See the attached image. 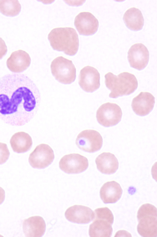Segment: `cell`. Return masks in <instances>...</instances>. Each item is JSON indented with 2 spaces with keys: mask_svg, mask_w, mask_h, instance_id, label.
<instances>
[{
  "mask_svg": "<svg viewBox=\"0 0 157 237\" xmlns=\"http://www.w3.org/2000/svg\"><path fill=\"white\" fill-rule=\"evenodd\" d=\"M123 19L126 26L133 31L141 30L144 23V19L141 11L138 9L132 7L124 13Z\"/></svg>",
  "mask_w": 157,
  "mask_h": 237,
  "instance_id": "19",
  "label": "cell"
},
{
  "mask_svg": "<svg viewBox=\"0 0 157 237\" xmlns=\"http://www.w3.org/2000/svg\"><path fill=\"white\" fill-rule=\"evenodd\" d=\"M90 226L89 235L90 237H110L113 228L112 224L108 220L100 218H94Z\"/></svg>",
  "mask_w": 157,
  "mask_h": 237,
  "instance_id": "21",
  "label": "cell"
},
{
  "mask_svg": "<svg viewBox=\"0 0 157 237\" xmlns=\"http://www.w3.org/2000/svg\"><path fill=\"white\" fill-rule=\"evenodd\" d=\"M54 158L52 148L48 144H42L37 145L30 153L29 161L33 168L42 169L50 165Z\"/></svg>",
  "mask_w": 157,
  "mask_h": 237,
  "instance_id": "8",
  "label": "cell"
},
{
  "mask_svg": "<svg viewBox=\"0 0 157 237\" xmlns=\"http://www.w3.org/2000/svg\"><path fill=\"white\" fill-rule=\"evenodd\" d=\"M10 153L6 144L0 142V164L5 163L8 159Z\"/></svg>",
  "mask_w": 157,
  "mask_h": 237,
  "instance_id": "24",
  "label": "cell"
},
{
  "mask_svg": "<svg viewBox=\"0 0 157 237\" xmlns=\"http://www.w3.org/2000/svg\"><path fill=\"white\" fill-rule=\"evenodd\" d=\"M89 165L87 158L80 154L72 153L66 155L60 159V169L68 174H77L85 171Z\"/></svg>",
  "mask_w": 157,
  "mask_h": 237,
  "instance_id": "9",
  "label": "cell"
},
{
  "mask_svg": "<svg viewBox=\"0 0 157 237\" xmlns=\"http://www.w3.org/2000/svg\"><path fill=\"white\" fill-rule=\"evenodd\" d=\"M40 99L38 88L26 75L13 73L0 78V118L5 123L21 126L28 122Z\"/></svg>",
  "mask_w": 157,
  "mask_h": 237,
  "instance_id": "1",
  "label": "cell"
},
{
  "mask_svg": "<svg viewBox=\"0 0 157 237\" xmlns=\"http://www.w3.org/2000/svg\"><path fill=\"white\" fill-rule=\"evenodd\" d=\"M31 58L28 53L22 50L13 52L7 59L6 65L11 72L19 73L27 69L31 63Z\"/></svg>",
  "mask_w": 157,
  "mask_h": 237,
  "instance_id": "15",
  "label": "cell"
},
{
  "mask_svg": "<svg viewBox=\"0 0 157 237\" xmlns=\"http://www.w3.org/2000/svg\"><path fill=\"white\" fill-rule=\"evenodd\" d=\"M51 68L53 75L62 83L70 84L75 79L76 69L71 60L58 57L52 61Z\"/></svg>",
  "mask_w": 157,
  "mask_h": 237,
  "instance_id": "5",
  "label": "cell"
},
{
  "mask_svg": "<svg viewBox=\"0 0 157 237\" xmlns=\"http://www.w3.org/2000/svg\"><path fill=\"white\" fill-rule=\"evenodd\" d=\"M128 58L131 67L140 70L144 69L148 63L149 52L144 44L136 43L129 49Z\"/></svg>",
  "mask_w": 157,
  "mask_h": 237,
  "instance_id": "12",
  "label": "cell"
},
{
  "mask_svg": "<svg viewBox=\"0 0 157 237\" xmlns=\"http://www.w3.org/2000/svg\"><path fill=\"white\" fill-rule=\"evenodd\" d=\"M106 87L111 91L109 96L114 98L123 95H128L137 89L138 83L135 76L127 72L117 75L109 72L105 76Z\"/></svg>",
  "mask_w": 157,
  "mask_h": 237,
  "instance_id": "3",
  "label": "cell"
},
{
  "mask_svg": "<svg viewBox=\"0 0 157 237\" xmlns=\"http://www.w3.org/2000/svg\"><path fill=\"white\" fill-rule=\"evenodd\" d=\"M21 9V5L18 0H0V12L6 16L17 15Z\"/></svg>",
  "mask_w": 157,
  "mask_h": 237,
  "instance_id": "22",
  "label": "cell"
},
{
  "mask_svg": "<svg viewBox=\"0 0 157 237\" xmlns=\"http://www.w3.org/2000/svg\"><path fill=\"white\" fill-rule=\"evenodd\" d=\"M122 112L117 104L107 102L102 105L96 113V118L99 123L103 126H114L121 120Z\"/></svg>",
  "mask_w": 157,
  "mask_h": 237,
  "instance_id": "6",
  "label": "cell"
},
{
  "mask_svg": "<svg viewBox=\"0 0 157 237\" xmlns=\"http://www.w3.org/2000/svg\"><path fill=\"white\" fill-rule=\"evenodd\" d=\"M48 39L55 50L63 51L66 54L73 56L79 47V39L75 30L71 27L56 28L49 34Z\"/></svg>",
  "mask_w": 157,
  "mask_h": 237,
  "instance_id": "2",
  "label": "cell"
},
{
  "mask_svg": "<svg viewBox=\"0 0 157 237\" xmlns=\"http://www.w3.org/2000/svg\"><path fill=\"white\" fill-rule=\"evenodd\" d=\"M7 49L4 41L0 37V59L7 53Z\"/></svg>",
  "mask_w": 157,
  "mask_h": 237,
  "instance_id": "25",
  "label": "cell"
},
{
  "mask_svg": "<svg viewBox=\"0 0 157 237\" xmlns=\"http://www.w3.org/2000/svg\"><path fill=\"white\" fill-rule=\"evenodd\" d=\"M94 218L106 219L113 224L114 221L113 214L110 210L107 207L99 208L94 211Z\"/></svg>",
  "mask_w": 157,
  "mask_h": 237,
  "instance_id": "23",
  "label": "cell"
},
{
  "mask_svg": "<svg viewBox=\"0 0 157 237\" xmlns=\"http://www.w3.org/2000/svg\"><path fill=\"white\" fill-rule=\"evenodd\" d=\"M23 229L26 237H41L45 232L46 224L41 217L33 216L24 220Z\"/></svg>",
  "mask_w": 157,
  "mask_h": 237,
  "instance_id": "16",
  "label": "cell"
},
{
  "mask_svg": "<svg viewBox=\"0 0 157 237\" xmlns=\"http://www.w3.org/2000/svg\"><path fill=\"white\" fill-rule=\"evenodd\" d=\"M122 193L120 184L114 181L105 183L100 192V197L105 203L116 202L121 197Z\"/></svg>",
  "mask_w": 157,
  "mask_h": 237,
  "instance_id": "18",
  "label": "cell"
},
{
  "mask_svg": "<svg viewBox=\"0 0 157 237\" xmlns=\"http://www.w3.org/2000/svg\"><path fill=\"white\" fill-rule=\"evenodd\" d=\"M78 83L84 91L92 93L100 86V74L95 68L87 66L81 69Z\"/></svg>",
  "mask_w": 157,
  "mask_h": 237,
  "instance_id": "10",
  "label": "cell"
},
{
  "mask_svg": "<svg viewBox=\"0 0 157 237\" xmlns=\"http://www.w3.org/2000/svg\"><path fill=\"white\" fill-rule=\"evenodd\" d=\"M155 98L150 93L141 92L132 100L131 106L135 113L140 116L148 115L153 109Z\"/></svg>",
  "mask_w": 157,
  "mask_h": 237,
  "instance_id": "14",
  "label": "cell"
},
{
  "mask_svg": "<svg viewBox=\"0 0 157 237\" xmlns=\"http://www.w3.org/2000/svg\"><path fill=\"white\" fill-rule=\"evenodd\" d=\"M102 138L100 134L94 130H86L80 132L76 139V144L83 151L93 153L102 147Z\"/></svg>",
  "mask_w": 157,
  "mask_h": 237,
  "instance_id": "7",
  "label": "cell"
},
{
  "mask_svg": "<svg viewBox=\"0 0 157 237\" xmlns=\"http://www.w3.org/2000/svg\"><path fill=\"white\" fill-rule=\"evenodd\" d=\"M95 162L98 170L105 174L114 173L118 168L119 163L117 158L109 152H104L100 154L96 158Z\"/></svg>",
  "mask_w": 157,
  "mask_h": 237,
  "instance_id": "17",
  "label": "cell"
},
{
  "mask_svg": "<svg viewBox=\"0 0 157 237\" xmlns=\"http://www.w3.org/2000/svg\"><path fill=\"white\" fill-rule=\"evenodd\" d=\"M137 218V230L141 236H157V211L154 206L148 203L142 205L138 211Z\"/></svg>",
  "mask_w": 157,
  "mask_h": 237,
  "instance_id": "4",
  "label": "cell"
},
{
  "mask_svg": "<svg viewBox=\"0 0 157 237\" xmlns=\"http://www.w3.org/2000/svg\"><path fill=\"white\" fill-rule=\"evenodd\" d=\"M5 198V192L4 189L0 187V205L4 201Z\"/></svg>",
  "mask_w": 157,
  "mask_h": 237,
  "instance_id": "26",
  "label": "cell"
},
{
  "mask_svg": "<svg viewBox=\"0 0 157 237\" xmlns=\"http://www.w3.org/2000/svg\"><path fill=\"white\" fill-rule=\"evenodd\" d=\"M74 25L80 35L88 36L93 35L97 31L99 22L92 14L83 12L76 17Z\"/></svg>",
  "mask_w": 157,
  "mask_h": 237,
  "instance_id": "11",
  "label": "cell"
},
{
  "mask_svg": "<svg viewBox=\"0 0 157 237\" xmlns=\"http://www.w3.org/2000/svg\"><path fill=\"white\" fill-rule=\"evenodd\" d=\"M10 142L13 150L17 153L28 151L31 148L33 144L30 136L23 132L15 133L11 137Z\"/></svg>",
  "mask_w": 157,
  "mask_h": 237,
  "instance_id": "20",
  "label": "cell"
},
{
  "mask_svg": "<svg viewBox=\"0 0 157 237\" xmlns=\"http://www.w3.org/2000/svg\"><path fill=\"white\" fill-rule=\"evenodd\" d=\"M68 221L79 224H86L93 220L94 212L89 207L81 205H75L68 208L65 213Z\"/></svg>",
  "mask_w": 157,
  "mask_h": 237,
  "instance_id": "13",
  "label": "cell"
}]
</instances>
